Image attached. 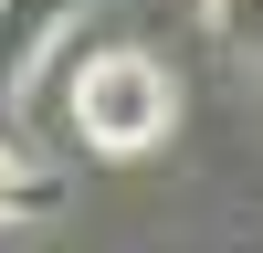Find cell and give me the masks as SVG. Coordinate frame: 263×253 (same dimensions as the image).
Segmentation results:
<instances>
[{
  "mask_svg": "<svg viewBox=\"0 0 263 253\" xmlns=\"http://www.w3.org/2000/svg\"><path fill=\"white\" fill-rule=\"evenodd\" d=\"M74 21V0H0V116H11V95H21V74L42 63V42Z\"/></svg>",
  "mask_w": 263,
  "mask_h": 253,
  "instance_id": "7a4b0ae2",
  "label": "cell"
},
{
  "mask_svg": "<svg viewBox=\"0 0 263 253\" xmlns=\"http://www.w3.org/2000/svg\"><path fill=\"white\" fill-rule=\"evenodd\" d=\"M158 127H168V74L147 53H95L74 74V137L95 148V158H147L158 148Z\"/></svg>",
  "mask_w": 263,
  "mask_h": 253,
  "instance_id": "6da1fadb",
  "label": "cell"
},
{
  "mask_svg": "<svg viewBox=\"0 0 263 253\" xmlns=\"http://www.w3.org/2000/svg\"><path fill=\"white\" fill-rule=\"evenodd\" d=\"M11 211H32V179H21V148L0 137V222H11Z\"/></svg>",
  "mask_w": 263,
  "mask_h": 253,
  "instance_id": "3957f363",
  "label": "cell"
}]
</instances>
